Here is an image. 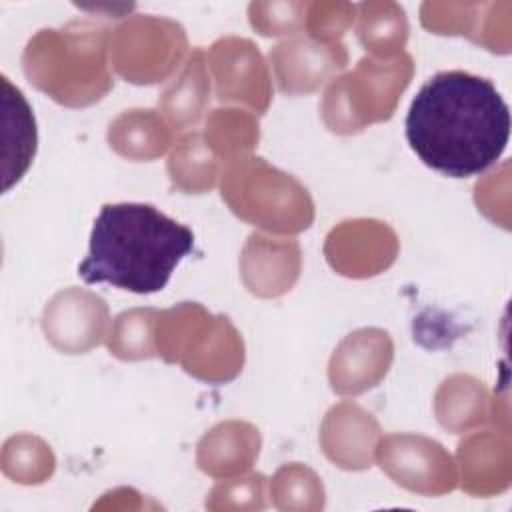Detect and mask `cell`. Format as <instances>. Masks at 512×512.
Segmentation results:
<instances>
[{
    "label": "cell",
    "mask_w": 512,
    "mask_h": 512,
    "mask_svg": "<svg viewBox=\"0 0 512 512\" xmlns=\"http://www.w3.org/2000/svg\"><path fill=\"white\" fill-rule=\"evenodd\" d=\"M510 110L496 86L464 70L434 74L416 92L406 140L416 156L450 178L490 168L506 150Z\"/></svg>",
    "instance_id": "1"
},
{
    "label": "cell",
    "mask_w": 512,
    "mask_h": 512,
    "mask_svg": "<svg viewBox=\"0 0 512 512\" xmlns=\"http://www.w3.org/2000/svg\"><path fill=\"white\" fill-rule=\"evenodd\" d=\"M192 248V230L156 206L104 204L90 232L88 256L78 264V276L86 284L108 282L134 294H152L168 284Z\"/></svg>",
    "instance_id": "2"
},
{
    "label": "cell",
    "mask_w": 512,
    "mask_h": 512,
    "mask_svg": "<svg viewBox=\"0 0 512 512\" xmlns=\"http://www.w3.org/2000/svg\"><path fill=\"white\" fill-rule=\"evenodd\" d=\"M106 30L92 24H68L42 30L24 52V72L32 84L68 106L90 104L110 88L104 62Z\"/></svg>",
    "instance_id": "3"
},
{
    "label": "cell",
    "mask_w": 512,
    "mask_h": 512,
    "mask_svg": "<svg viewBox=\"0 0 512 512\" xmlns=\"http://www.w3.org/2000/svg\"><path fill=\"white\" fill-rule=\"evenodd\" d=\"M278 84L284 92H308L324 82L328 74L344 68L348 56L342 44H322L308 38H294L270 52Z\"/></svg>",
    "instance_id": "4"
},
{
    "label": "cell",
    "mask_w": 512,
    "mask_h": 512,
    "mask_svg": "<svg viewBox=\"0 0 512 512\" xmlns=\"http://www.w3.org/2000/svg\"><path fill=\"white\" fill-rule=\"evenodd\" d=\"M360 26L358 38L360 42L372 50H390L392 46H402L404 38L392 36L400 34L406 36V18L404 10L396 4H360Z\"/></svg>",
    "instance_id": "5"
},
{
    "label": "cell",
    "mask_w": 512,
    "mask_h": 512,
    "mask_svg": "<svg viewBox=\"0 0 512 512\" xmlns=\"http://www.w3.org/2000/svg\"><path fill=\"white\" fill-rule=\"evenodd\" d=\"M308 4L302 2H274V4H250V22L264 36L294 34L304 26V14Z\"/></svg>",
    "instance_id": "6"
}]
</instances>
